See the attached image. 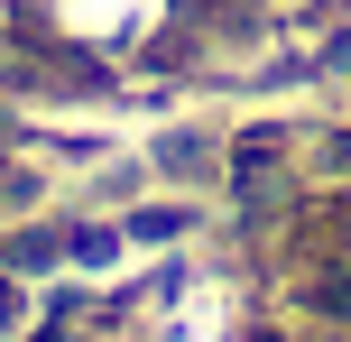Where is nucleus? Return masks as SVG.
Wrapping results in <instances>:
<instances>
[{
  "instance_id": "nucleus-2",
  "label": "nucleus",
  "mask_w": 351,
  "mask_h": 342,
  "mask_svg": "<svg viewBox=\"0 0 351 342\" xmlns=\"http://www.w3.org/2000/svg\"><path fill=\"white\" fill-rule=\"evenodd\" d=\"M19 324H28V287L0 269V333H19Z\"/></svg>"
},
{
  "instance_id": "nucleus-1",
  "label": "nucleus",
  "mask_w": 351,
  "mask_h": 342,
  "mask_svg": "<svg viewBox=\"0 0 351 342\" xmlns=\"http://www.w3.org/2000/svg\"><path fill=\"white\" fill-rule=\"evenodd\" d=\"M176 0H28V37L65 47L74 65H121V56L158 47Z\"/></svg>"
},
{
  "instance_id": "nucleus-3",
  "label": "nucleus",
  "mask_w": 351,
  "mask_h": 342,
  "mask_svg": "<svg viewBox=\"0 0 351 342\" xmlns=\"http://www.w3.org/2000/svg\"><path fill=\"white\" fill-rule=\"evenodd\" d=\"M0 195H10V148H0Z\"/></svg>"
}]
</instances>
